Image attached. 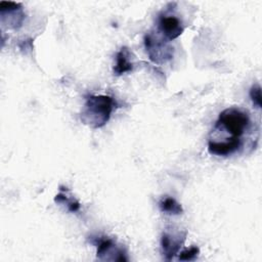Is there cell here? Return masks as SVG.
Returning <instances> with one entry per match:
<instances>
[{
    "instance_id": "1",
    "label": "cell",
    "mask_w": 262,
    "mask_h": 262,
    "mask_svg": "<svg viewBox=\"0 0 262 262\" xmlns=\"http://www.w3.org/2000/svg\"><path fill=\"white\" fill-rule=\"evenodd\" d=\"M116 101L108 95H88L80 114L81 122L92 129L103 127L111 118Z\"/></svg>"
},
{
    "instance_id": "2",
    "label": "cell",
    "mask_w": 262,
    "mask_h": 262,
    "mask_svg": "<svg viewBox=\"0 0 262 262\" xmlns=\"http://www.w3.org/2000/svg\"><path fill=\"white\" fill-rule=\"evenodd\" d=\"M250 124V117L246 111L228 107L219 114L215 127H221L232 137H241Z\"/></svg>"
},
{
    "instance_id": "3",
    "label": "cell",
    "mask_w": 262,
    "mask_h": 262,
    "mask_svg": "<svg viewBox=\"0 0 262 262\" xmlns=\"http://www.w3.org/2000/svg\"><path fill=\"white\" fill-rule=\"evenodd\" d=\"M144 45L150 60L156 63H164L173 56V48L164 40L155 37L152 34L145 35Z\"/></svg>"
},
{
    "instance_id": "4",
    "label": "cell",
    "mask_w": 262,
    "mask_h": 262,
    "mask_svg": "<svg viewBox=\"0 0 262 262\" xmlns=\"http://www.w3.org/2000/svg\"><path fill=\"white\" fill-rule=\"evenodd\" d=\"M186 236V232H178L176 234H171L169 232H164L161 237V247L165 259L170 261L179 252L181 245L183 244Z\"/></svg>"
},
{
    "instance_id": "5",
    "label": "cell",
    "mask_w": 262,
    "mask_h": 262,
    "mask_svg": "<svg viewBox=\"0 0 262 262\" xmlns=\"http://www.w3.org/2000/svg\"><path fill=\"white\" fill-rule=\"evenodd\" d=\"M242 145V140L239 137L226 138L224 141H213L208 142V151L211 155L218 157H226L234 151H236Z\"/></svg>"
},
{
    "instance_id": "6",
    "label": "cell",
    "mask_w": 262,
    "mask_h": 262,
    "mask_svg": "<svg viewBox=\"0 0 262 262\" xmlns=\"http://www.w3.org/2000/svg\"><path fill=\"white\" fill-rule=\"evenodd\" d=\"M159 29L167 40L176 39L184 31L181 21L176 16L165 14L159 18Z\"/></svg>"
},
{
    "instance_id": "7",
    "label": "cell",
    "mask_w": 262,
    "mask_h": 262,
    "mask_svg": "<svg viewBox=\"0 0 262 262\" xmlns=\"http://www.w3.org/2000/svg\"><path fill=\"white\" fill-rule=\"evenodd\" d=\"M133 63L130 61V51L127 47H122L116 55V64L114 67V74L121 76L125 73L131 72Z\"/></svg>"
},
{
    "instance_id": "8",
    "label": "cell",
    "mask_w": 262,
    "mask_h": 262,
    "mask_svg": "<svg viewBox=\"0 0 262 262\" xmlns=\"http://www.w3.org/2000/svg\"><path fill=\"white\" fill-rule=\"evenodd\" d=\"M159 207L163 213H166L169 215H179L183 213V209L181 205L171 196L163 198L159 203Z\"/></svg>"
},
{
    "instance_id": "9",
    "label": "cell",
    "mask_w": 262,
    "mask_h": 262,
    "mask_svg": "<svg viewBox=\"0 0 262 262\" xmlns=\"http://www.w3.org/2000/svg\"><path fill=\"white\" fill-rule=\"evenodd\" d=\"M54 202L57 204H64L70 212H77L80 209V203L74 198H69L62 189H60V192L55 195Z\"/></svg>"
},
{
    "instance_id": "10",
    "label": "cell",
    "mask_w": 262,
    "mask_h": 262,
    "mask_svg": "<svg viewBox=\"0 0 262 262\" xmlns=\"http://www.w3.org/2000/svg\"><path fill=\"white\" fill-rule=\"evenodd\" d=\"M200 254V249L198 247H191L189 249L183 250L179 253V260L180 261H192L198 258Z\"/></svg>"
},
{
    "instance_id": "11",
    "label": "cell",
    "mask_w": 262,
    "mask_h": 262,
    "mask_svg": "<svg viewBox=\"0 0 262 262\" xmlns=\"http://www.w3.org/2000/svg\"><path fill=\"white\" fill-rule=\"evenodd\" d=\"M249 94H250V97H251L253 103L257 107L261 108V106H262V99H261V88H260V86L258 84L253 85L251 87V89H250V93Z\"/></svg>"
}]
</instances>
